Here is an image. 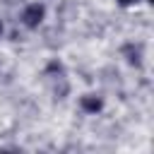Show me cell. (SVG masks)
Returning <instances> with one entry per match:
<instances>
[{"instance_id":"cell-1","label":"cell","mask_w":154,"mask_h":154,"mask_svg":"<svg viewBox=\"0 0 154 154\" xmlns=\"http://www.w3.org/2000/svg\"><path fill=\"white\" fill-rule=\"evenodd\" d=\"M46 77H48V84H51L53 94H55L58 99H65V94H67V79H65V70H63V65H60L58 60L48 63Z\"/></svg>"},{"instance_id":"cell-2","label":"cell","mask_w":154,"mask_h":154,"mask_svg":"<svg viewBox=\"0 0 154 154\" xmlns=\"http://www.w3.org/2000/svg\"><path fill=\"white\" fill-rule=\"evenodd\" d=\"M43 5L41 2H34V5H29L26 10H24V14H22V22L29 26V29H34V26H38L41 24V19H43Z\"/></svg>"},{"instance_id":"cell-3","label":"cell","mask_w":154,"mask_h":154,"mask_svg":"<svg viewBox=\"0 0 154 154\" xmlns=\"http://www.w3.org/2000/svg\"><path fill=\"white\" fill-rule=\"evenodd\" d=\"M123 55L128 58V63H132V65H140L142 60V48L140 46H132V43H128V46H123Z\"/></svg>"},{"instance_id":"cell-4","label":"cell","mask_w":154,"mask_h":154,"mask_svg":"<svg viewBox=\"0 0 154 154\" xmlns=\"http://www.w3.org/2000/svg\"><path fill=\"white\" fill-rule=\"evenodd\" d=\"M82 108L87 113H96L101 108V99H96V96H82Z\"/></svg>"},{"instance_id":"cell-5","label":"cell","mask_w":154,"mask_h":154,"mask_svg":"<svg viewBox=\"0 0 154 154\" xmlns=\"http://www.w3.org/2000/svg\"><path fill=\"white\" fill-rule=\"evenodd\" d=\"M120 2H123V5H130V2H135V0H120Z\"/></svg>"},{"instance_id":"cell-6","label":"cell","mask_w":154,"mask_h":154,"mask_svg":"<svg viewBox=\"0 0 154 154\" xmlns=\"http://www.w3.org/2000/svg\"><path fill=\"white\" fill-rule=\"evenodd\" d=\"M0 34H2V24H0Z\"/></svg>"},{"instance_id":"cell-7","label":"cell","mask_w":154,"mask_h":154,"mask_svg":"<svg viewBox=\"0 0 154 154\" xmlns=\"http://www.w3.org/2000/svg\"><path fill=\"white\" fill-rule=\"evenodd\" d=\"M149 2H154V0H149Z\"/></svg>"}]
</instances>
